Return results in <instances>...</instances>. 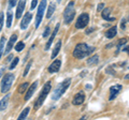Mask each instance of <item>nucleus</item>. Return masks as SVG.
<instances>
[{"mask_svg":"<svg viewBox=\"0 0 129 120\" xmlns=\"http://www.w3.org/2000/svg\"><path fill=\"white\" fill-rule=\"evenodd\" d=\"M95 49L96 48L94 46H88L85 43H80L75 46L73 50V57H75L76 59H83L87 57L88 55H90Z\"/></svg>","mask_w":129,"mask_h":120,"instance_id":"f257e3e1","label":"nucleus"},{"mask_svg":"<svg viewBox=\"0 0 129 120\" xmlns=\"http://www.w3.org/2000/svg\"><path fill=\"white\" fill-rule=\"evenodd\" d=\"M70 83H71L70 78H67V79H64L62 83H60L59 85L55 88L54 93L52 94V99H53V100H58L64 92H66V90L68 89V88H69Z\"/></svg>","mask_w":129,"mask_h":120,"instance_id":"f03ea898","label":"nucleus"},{"mask_svg":"<svg viewBox=\"0 0 129 120\" xmlns=\"http://www.w3.org/2000/svg\"><path fill=\"white\" fill-rule=\"evenodd\" d=\"M50 90H51V82H47L45 85L43 86V88H42L41 92H40V94H39L38 99L36 100V103H35V109H38L39 107L43 104V102L45 101V99H46V97H47L48 92H50Z\"/></svg>","mask_w":129,"mask_h":120,"instance_id":"7ed1b4c3","label":"nucleus"},{"mask_svg":"<svg viewBox=\"0 0 129 120\" xmlns=\"http://www.w3.org/2000/svg\"><path fill=\"white\" fill-rule=\"evenodd\" d=\"M74 15H75L74 2L71 1V2L68 3L66 10H64V12H63V21H64V23H66L67 25H69V24L73 21Z\"/></svg>","mask_w":129,"mask_h":120,"instance_id":"20e7f679","label":"nucleus"},{"mask_svg":"<svg viewBox=\"0 0 129 120\" xmlns=\"http://www.w3.org/2000/svg\"><path fill=\"white\" fill-rule=\"evenodd\" d=\"M14 81V75L13 74H6L5 77H3L2 79V83H1V92L5 93V92H8L9 91V89L11 88V85L12 83H13Z\"/></svg>","mask_w":129,"mask_h":120,"instance_id":"39448f33","label":"nucleus"},{"mask_svg":"<svg viewBox=\"0 0 129 120\" xmlns=\"http://www.w3.org/2000/svg\"><path fill=\"white\" fill-rule=\"evenodd\" d=\"M46 8V0H42L41 3L39 5V9L37 11V18H36V28H39L40 24H41L42 17H43V13L44 10Z\"/></svg>","mask_w":129,"mask_h":120,"instance_id":"423d86ee","label":"nucleus"},{"mask_svg":"<svg viewBox=\"0 0 129 120\" xmlns=\"http://www.w3.org/2000/svg\"><path fill=\"white\" fill-rule=\"evenodd\" d=\"M88 22H89V15L87 13H83L81 14L79 18L76 19V23H75V27L78 29H82V28H85L88 25Z\"/></svg>","mask_w":129,"mask_h":120,"instance_id":"0eeeda50","label":"nucleus"},{"mask_svg":"<svg viewBox=\"0 0 129 120\" xmlns=\"http://www.w3.org/2000/svg\"><path fill=\"white\" fill-rule=\"evenodd\" d=\"M120 90H122V85L112 86V87L110 88V97H109V100H110V101L114 100V99L118 95V93L120 92Z\"/></svg>","mask_w":129,"mask_h":120,"instance_id":"6e6552de","label":"nucleus"},{"mask_svg":"<svg viewBox=\"0 0 129 120\" xmlns=\"http://www.w3.org/2000/svg\"><path fill=\"white\" fill-rule=\"evenodd\" d=\"M85 101V94H84L83 91H80V92H78L74 98H73V103L74 105H81V104H83V102Z\"/></svg>","mask_w":129,"mask_h":120,"instance_id":"1a4fd4ad","label":"nucleus"},{"mask_svg":"<svg viewBox=\"0 0 129 120\" xmlns=\"http://www.w3.org/2000/svg\"><path fill=\"white\" fill-rule=\"evenodd\" d=\"M60 66H61V61H60L59 59L54 60L53 63L48 67V72H50V73H56V72L59 71Z\"/></svg>","mask_w":129,"mask_h":120,"instance_id":"9d476101","label":"nucleus"},{"mask_svg":"<svg viewBox=\"0 0 129 120\" xmlns=\"http://www.w3.org/2000/svg\"><path fill=\"white\" fill-rule=\"evenodd\" d=\"M32 18V14L31 13H26L25 16L22 18V23H21V29H26L28 27V25L30 24Z\"/></svg>","mask_w":129,"mask_h":120,"instance_id":"9b49d317","label":"nucleus"},{"mask_svg":"<svg viewBox=\"0 0 129 120\" xmlns=\"http://www.w3.org/2000/svg\"><path fill=\"white\" fill-rule=\"evenodd\" d=\"M25 6H26V0H19L17 9H16V18H19L22 16L23 12L25 10Z\"/></svg>","mask_w":129,"mask_h":120,"instance_id":"f8f14e48","label":"nucleus"},{"mask_svg":"<svg viewBox=\"0 0 129 120\" xmlns=\"http://www.w3.org/2000/svg\"><path fill=\"white\" fill-rule=\"evenodd\" d=\"M16 40H17V34H13V35H12V37L10 38L9 42H8V45H7V48H6V50H5V54L10 53L11 49H12V47H13V45H14V43L16 42Z\"/></svg>","mask_w":129,"mask_h":120,"instance_id":"ddd939ff","label":"nucleus"},{"mask_svg":"<svg viewBox=\"0 0 129 120\" xmlns=\"http://www.w3.org/2000/svg\"><path fill=\"white\" fill-rule=\"evenodd\" d=\"M58 29H59V24H57V25H56L55 29H54V31H53V33H52V35L50 37V39H48V41H47L46 45H45V50H47V49L51 47L52 43H53V40H54V38H55V35L57 34V32H58Z\"/></svg>","mask_w":129,"mask_h":120,"instance_id":"4468645a","label":"nucleus"},{"mask_svg":"<svg viewBox=\"0 0 129 120\" xmlns=\"http://www.w3.org/2000/svg\"><path fill=\"white\" fill-rule=\"evenodd\" d=\"M37 85H38V82H35L34 84H32V85H30L29 88H28L27 93H26V95H25V101L29 100V99L32 97V94H34L35 90H36V88H37Z\"/></svg>","mask_w":129,"mask_h":120,"instance_id":"2eb2a0df","label":"nucleus"},{"mask_svg":"<svg viewBox=\"0 0 129 120\" xmlns=\"http://www.w3.org/2000/svg\"><path fill=\"white\" fill-rule=\"evenodd\" d=\"M116 33H117V27L113 26L110 28V29H108V31L106 32V37L108 39H113L116 35Z\"/></svg>","mask_w":129,"mask_h":120,"instance_id":"dca6fc26","label":"nucleus"},{"mask_svg":"<svg viewBox=\"0 0 129 120\" xmlns=\"http://www.w3.org/2000/svg\"><path fill=\"white\" fill-rule=\"evenodd\" d=\"M9 99H10V94L9 93H8L7 95H5V98L1 99V101H0V111L5 110L7 108V105H8V102H9Z\"/></svg>","mask_w":129,"mask_h":120,"instance_id":"f3484780","label":"nucleus"},{"mask_svg":"<svg viewBox=\"0 0 129 120\" xmlns=\"http://www.w3.org/2000/svg\"><path fill=\"white\" fill-rule=\"evenodd\" d=\"M98 61H99V56L94 55V56H91L89 59H87V65L88 66H94V65H97Z\"/></svg>","mask_w":129,"mask_h":120,"instance_id":"a211bd4d","label":"nucleus"},{"mask_svg":"<svg viewBox=\"0 0 129 120\" xmlns=\"http://www.w3.org/2000/svg\"><path fill=\"white\" fill-rule=\"evenodd\" d=\"M60 46H61V41H58L57 43H56V45L54 47V49H53V53H52V59H54L56 56L58 55L59 53V50H60Z\"/></svg>","mask_w":129,"mask_h":120,"instance_id":"6ab92c4d","label":"nucleus"},{"mask_svg":"<svg viewBox=\"0 0 129 120\" xmlns=\"http://www.w3.org/2000/svg\"><path fill=\"white\" fill-rule=\"evenodd\" d=\"M56 10V7H55V5L54 3H51L50 6H48V8H47V13H46V18H50L52 15H53V13H54V11Z\"/></svg>","mask_w":129,"mask_h":120,"instance_id":"aec40b11","label":"nucleus"},{"mask_svg":"<svg viewBox=\"0 0 129 120\" xmlns=\"http://www.w3.org/2000/svg\"><path fill=\"white\" fill-rule=\"evenodd\" d=\"M110 12H111V9H110V8H106V9H103V10H102L101 16H102L104 19H110V18H109ZM110 21H111V19H110Z\"/></svg>","mask_w":129,"mask_h":120,"instance_id":"412c9836","label":"nucleus"},{"mask_svg":"<svg viewBox=\"0 0 129 120\" xmlns=\"http://www.w3.org/2000/svg\"><path fill=\"white\" fill-rule=\"evenodd\" d=\"M29 110H30V108L29 107H26L25 109H24L22 113H21V115L18 116V119L19 120H22V119H25L26 117H27V115H28V113H29Z\"/></svg>","mask_w":129,"mask_h":120,"instance_id":"4be33fe9","label":"nucleus"},{"mask_svg":"<svg viewBox=\"0 0 129 120\" xmlns=\"http://www.w3.org/2000/svg\"><path fill=\"white\" fill-rule=\"evenodd\" d=\"M12 18H13V15H12V13L9 11L7 13V27L9 28L11 27V24H12Z\"/></svg>","mask_w":129,"mask_h":120,"instance_id":"5701e85b","label":"nucleus"},{"mask_svg":"<svg viewBox=\"0 0 129 120\" xmlns=\"http://www.w3.org/2000/svg\"><path fill=\"white\" fill-rule=\"evenodd\" d=\"M6 41H7L6 37H2L1 40H0V58H1V55H2V53H3V47H5Z\"/></svg>","mask_w":129,"mask_h":120,"instance_id":"b1692460","label":"nucleus"},{"mask_svg":"<svg viewBox=\"0 0 129 120\" xmlns=\"http://www.w3.org/2000/svg\"><path fill=\"white\" fill-rule=\"evenodd\" d=\"M24 47H25V43H24V42H18V43L15 45V50L21 51V50L24 49Z\"/></svg>","mask_w":129,"mask_h":120,"instance_id":"393cba45","label":"nucleus"},{"mask_svg":"<svg viewBox=\"0 0 129 120\" xmlns=\"http://www.w3.org/2000/svg\"><path fill=\"white\" fill-rule=\"evenodd\" d=\"M28 85H29L28 83H24L22 86H19V88H18V92H19V93H23L24 91L26 90V88H28Z\"/></svg>","mask_w":129,"mask_h":120,"instance_id":"a878e982","label":"nucleus"},{"mask_svg":"<svg viewBox=\"0 0 129 120\" xmlns=\"http://www.w3.org/2000/svg\"><path fill=\"white\" fill-rule=\"evenodd\" d=\"M18 57H15L14 58V60L12 61V63H11V66H10V70H13V69H15V67L17 66V63H18Z\"/></svg>","mask_w":129,"mask_h":120,"instance_id":"bb28decb","label":"nucleus"},{"mask_svg":"<svg viewBox=\"0 0 129 120\" xmlns=\"http://www.w3.org/2000/svg\"><path fill=\"white\" fill-rule=\"evenodd\" d=\"M126 42H127L126 39H120L119 41L117 42V45H116V46H117V49H119V47L122 46V45H125V44H126Z\"/></svg>","mask_w":129,"mask_h":120,"instance_id":"cd10ccee","label":"nucleus"},{"mask_svg":"<svg viewBox=\"0 0 129 120\" xmlns=\"http://www.w3.org/2000/svg\"><path fill=\"white\" fill-rule=\"evenodd\" d=\"M31 63H32L31 61L27 63V66H26V69H25V72H24V76H26V75L28 74V71H29V69L31 68Z\"/></svg>","mask_w":129,"mask_h":120,"instance_id":"c85d7f7f","label":"nucleus"},{"mask_svg":"<svg viewBox=\"0 0 129 120\" xmlns=\"http://www.w3.org/2000/svg\"><path fill=\"white\" fill-rule=\"evenodd\" d=\"M2 25H3V13L0 12V31L2 29Z\"/></svg>","mask_w":129,"mask_h":120,"instance_id":"c756f323","label":"nucleus"},{"mask_svg":"<svg viewBox=\"0 0 129 120\" xmlns=\"http://www.w3.org/2000/svg\"><path fill=\"white\" fill-rule=\"evenodd\" d=\"M48 34H50V27H46V28H45V30H44L43 37H44V38H46Z\"/></svg>","mask_w":129,"mask_h":120,"instance_id":"7c9ffc66","label":"nucleus"},{"mask_svg":"<svg viewBox=\"0 0 129 120\" xmlns=\"http://www.w3.org/2000/svg\"><path fill=\"white\" fill-rule=\"evenodd\" d=\"M37 3H38V0H32V2H31V8H30V9L34 10L35 8L37 7Z\"/></svg>","mask_w":129,"mask_h":120,"instance_id":"2f4dec72","label":"nucleus"},{"mask_svg":"<svg viewBox=\"0 0 129 120\" xmlns=\"http://www.w3.org/2000/svg\"><path fill=\"white\" fill-rule=\"evenodd\" d=\"M16 2H17V0H10V1H9V6H10L11 8H12V7H15Z\"/></svg>","mask_w":129,"mask_h":120,"instance_id":"473e14b6","label":"nucleus"},{"mask_svg":"<svg viewBox=\"0 0 129 120\" xmlns=\"http://www.w3.org/2000/svg\"><path fill=\"white\" fill-rule=\"evenodd\" d=\"M123 51H125V53H127V54L129 55V45L124 46V47H123Z\"/></svg>","mask_w":129,"mask_h":120,"instance_id":"72a5a7b5","label":"nucleus"},{"mask_svg":"<svg viewBox=\"0 0 129 120\" xmlns=\"http://www.w3.org/2000/svg\"><path fill=\"white\" fill-rule=\"evenodd\" d=\"M103 7H104L103 3H100V5H98V8H97V10H98V11H102V10H103Z\"/></svg>","mask_w":129,"mask_h":120,"instance_id":"f704fd0d","label":"nucleus"},{"mask_svg":"<svg viewBox=\"0 0 129 120\" xmlns=\"http://www.w3.org/2000/svg\"><path fill=\"white\" fill-rule=\"evenodd\" d=\"M3 71H5V67H2L1 69H0V77H1V75H2V73H3Z\"/></svg>","mask_w":129,"mask_h":120,"instance_id":"c9c22d12","label":"nucleus"},{"mask_svg":"<svg viewBox=\"0 0 129 120\" xmlns=\"http://www.w3.org/2000/svg\"><path fill=\"white\" fill-rule=\"evenodd\" d=\"M12 58H13V55H10V56H9V57H8V58H7V62H9V61H10V60H11Z\"/></svg>","mask_w":129,"mask_h":120,"instance_id":"e433bc0d","label":"nucleus"},{"mask_svg":"<svg viewBox=\"0 0 129 120\" xmlns=\"http://www.w3.org/2000/svg\"><path fill=\"white\" fill-rule=\"evenodd\" d=\"M125 79H129V74H127L126 76H125Z\"/></svg>","mask_w":129,"mask_h":120,"instance_id":"4c0bfd02","label":"nucleus"},{"mask_svg":"<svg viewBox=\"0 0 129 120\" xmlns=\"http://www.w3.org/2000/svg\"><path fill=\"white\" fill-rule=\"evenodd\" d=\"M128 117H129V113H128Z\"/></svg>","mask_w":129,"mask_h":120,"instance_id":"58836bf2","label":"nucleus"},{"mask_svg":"<svg viewBox=\"0 0 129 120\" xmlns=\"http://www.w3.org/2000/svg\"><path fill=\"white\" fill-rule=\"evenodd\" d=\"M58 1H60V0H58Z\"/></svg>","mask_w":129,"mask_h":120,"instance_id":"ea45409f","label":"nucleus"}]
</instances>
